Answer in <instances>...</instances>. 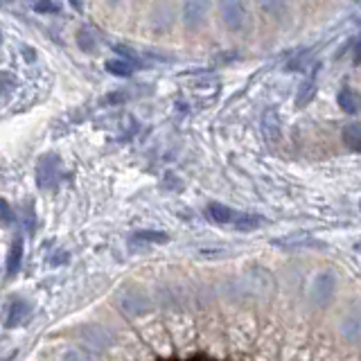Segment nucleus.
<instances>
[{
  "mask_svg": "<svg viewBox=\"0 0 361 361\" xmlns=\"http://www.w3.org/2000/svg\"><path fill=\"white\" fill-rule=\"evenodd\" d=\"M131 242H147V244H163L167 242V235L161 231H138L131 235Z\"/></svg>",
  "mask_w": 361,
  "mask_h": 361,
  "instance_id": "nucleus-12",
  "label": "nucleus"
},
{
  "mask_svg": "<svg viewBox=\"0 0 361 361\" xmlns=\"http://www.w3.org/2000/svg\"><path fill=\"white\" fill-rule=\"evenodd\" d=\"M71 3H73V7H75L77 11H82V0H71Z\"/></svg>",
  "mask_w": 361,
  "mask_h": 361,
  "instance_id": "nucleus-19",
  "label": "nucleus"
},
{
  "mask_svg": "<svg viewBox=\"0 0 361 361\" xmlns=\"http://www.w3.org/2000/svg\"><path fill=\"white\" fill-rule=\"evenodd\" d=\"M0 221L7 224V226L16 221V214H14V210H11V206L5 199H0Z\"/></svg>",
  "mask_w": 361,
  "mask_h": 361,
  "instance_id": "nucleus-16",
  "label": "nucleus"
},
{
  "mask_svg": "<svg viewBox=\"0 0 361 361\" xmlns=\"http://www.w3.org/2000/svg\"><path fill=\"white\" fill-rule=\"evenodd\" d=\"M255 3L259 5V9H264L267 14L280 18L287 11V3H289V0H255Z\"/></svg>",
  "mask_w": 361,
  "mask_h": 361,
  "instance_id": "nucleus-13",
  "label": "nucleus"
},
{
  "mask_svg": "<svg viewBox=\"0 0 361 361\" xmlns=\"http://www.w3.org/2000/svg\"><path fill=\"white\" fill-rule=\"evenodd\" d=\"M338 106H341L350 116H357L359 113V95L355 93L350 86H343L338 90Z\"/></svg>",
  "mask_w": 361,
  "mask_h": 361,
  "instance_id": "nucleus-9",
  "label": "nucleus"
},
{
  "mask_svg": "<svg viewBox=\"0 0 361 361\" xmlns=\"http://www.w3.org/2000/svg\"><path fill=\"white\" fill-rule=\"evenodd\" d=\"M343 142H345V147L350 152H359L361 149V127L357 122L343 127Z\"/></svg>",
  "mask_w": 361,
  "mask_h": 361,
  "instance_id": "nucleus-11",
  "label": "nucleus"
},
{
  "mask_svg": "<svg viewBox=\"0 0 361 361\" xmlns=\"http://www.w3.org/2000/svg\"><path fill=\"white\" fill-rule=\"evenodd\" d=\"M334 289H336V278L330 271H325V274L316 276V280L312 282L310 296L316 305H327L334 296Z\"/></svg>",
  "mask_w": 361,
  "mask_h": 361,
  "instance_id": "nucleus-5",
  "label": "nucleus"
},
{
  "mask_svg": "<svg viewBox=\"0 0 361 361\" xmlns=\"http://www.w3.org/2000/svg\"><path fill=\"white\" fill-rule=\"evenodd\" d=\"M106 71L116 77H129L133 73V66L127 59H111L106 61Z\"/></svg>",
  "mask_w": 361,
  "mask_h": 361,
  "instance_id": "nucleus-14",
  "label": "nucleus"
},
{
  "mask_svg": "<svg viewBox=\"0 0 361 361\" xmlns=\"http://www.w3.org/2000/svg\"><path fill=\"white\" fill-rule=\"evenodd\" d=\"M30 302L23 300V298H14L9 302V310H7V321L5 327H18L20 323H25V319L30 316Z\"/></svg>",
  "mask_w": 361,
  "mask_h": 361,
  "instance_id": "nucleus-7",
  "label": "nucleus"
},
{
  "mask_svg": "<svg viewBox=\"0 0 361 361\" xmlns=\"http://www.w3.org/2000/svg\"><path fill=\"white\" fill-rule=\"evenodd\" d=\"M264 219L259 214H248V212H235V217L231 221V226H235L237 231L248 233V231H255L257 226H262Z\"/></svg>",
  "mask_w": 361,
  "mask_h": 361,
  "instance_id": "nucleus-8",
  "label": "nucleus"
},
{
  "mask_svg": "<svg viewBox=\"0 0 361 361\" xmlns=\"http://www.w3.org/2000/svg\"><path fill=\"white\" fill-rule=\"evenodd\" d=\"M235 212H237V210H233V208H228V206H224V203H210L208 210H206L208 217H210L214 224H221V226L231 224L233 217H235Z\"/></svg>",
  "mask_w": 361,
  "mask_h": 361,
  "instance_id": "nucleus-10",
  "label": "nucleus"
},
{
  "mask_svg": "<svg viewBox=\"0 0 361 361\" xmlns=\"http://www.w3.org/2000/svg\"><path fill=\"white\" fill-rule=\"evenodd\" d=\"M77 45L82 48L84 52H93L95 48H97V43H95V34L90 32V30H79V34H77Z\"/></svg>",
  "mask_w": 361,
  "mask_h": 361,
  "instance_id": "nucleus-15",
  "label": "nucleus"
},
{
  "mask_svg": "<svg viewBox=\"0 0 361 361\" xmlns=\"http://www.w3.org/2000/svg\"><path fill=\"white\" fill-rule=\"evenodd\" d=\"M178 18V11L174 9L172 3H163V0H158L154 3L152 11H149V27L156 32V34H165L174 27V23Z\"/></svg>",
  "mask_w": 361,
  "mask_h": 361,
  "instance_id": "nucleus-4",
  "label": "nucleus"
},
{
  "mask_svg": "<svg viewBox=\"0 0 361 361\" xmlns=\"http://www.w3.org/2000/svg\"><path fill=\"white\" fill-rule=\"evenodd\" d=\"M355 63H359V43H355Z\"/></svg>",
  "mask_w": 361,
  "mask_h": 361,
  "instance_id": "nucleus-20",
  "label": "nucleus"
},
{
  "mask_svg": "<svg viewBox=\"0 0 361 361\" xmlns=\"http://www.w3.org/2000/svg\"><path fill=\"white\" fill-rule=\"evenodd\" d=\"M61 178V158L56 154H45L37 163V183L41 190H52Z\"/></svg>",
  "mask_w": 361,
  "mask_h": 361,
  "instance_id": "nucleus-3",
  "label": "nucleus"
},
{
  "mask_svg": "<svg viewBox=\"0 0 361 361\" xmlns=\"http://www.w3.org/2000/svg\"><path fill=\"white\" fill-rule=\"evenodd\" d=\"M219 9V18L228 32H242L248 23V3L246 0H214Z\"/></svg>",
  "mask_w": 361,
  "mask_h": 361,
  "instance_id": "nucleus-2",
  "label": "nucleus"
},
{
  "mask_svg": "<svg viewBox=\"0 0 361 361\" xmlns=\"http://www.w3.org/2000/svg\"><path fill=\"white\" fill-rule=\"evenodd\" d=\"M212 7L214 0H183V5L178 9V20L183 23L188 32H199L208 25Z\"/></svg>",
  "mask_w": 361,
  "mask_h": 361,
  "instance_id": "nucleus-1",
  "label": "nucleus"
},
{
  "mask_svg": "<svg viewBox=\"0 0 361 361\" xmlns=\"http://www.w3.org/2000/svg\"><path fill=\"white\" fill-rule=\"evenodd\" d=\"M23 255H25V246H23V237H14V242L9 246V253H7V259H5V274L9 278H14L18 271H20V264H23Z\"/></svg>",
  "mask_w": 361,
  "mask_h": 361,
  "instance_id": "nucleus-6",
  "label": "nucleus"
},
{
  "mask_svg": "<svg viewBox=\"0 0 361 361\" xmlns=\"http://www.w3.org/2000/svg\"><path fill=\"white\" fill-rule=\"evenodd\" d=\"M34 9L37 11H59V5L50 3V0H39V3L34 5Z\"/></svg>",
  "mask_w": 361,
  "mask_h": 361,
  "instance_id": "nucleus-17",
  "label": "nucleus"
},
{
  "mask_svg": "<svg viewBox=\"0 0 361 361\" xmlns=\"http://www.w3.org/2000/svg\"><path fill=\"white\" fill-rule=\"evenodd\" d=\"M61 361H88V359L82 353H77V350H68Z\"/></svg>",
  "mask_w": 361,
  "mask_h": 361,
  "instance_id": "nucleus-18",
  "label": "nucleus"
}]
</instances>
